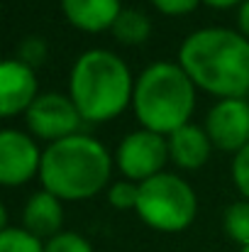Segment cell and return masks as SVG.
<instances>
[{"mask_svg": "<svg viewBox=\"0 0 249 252\" xmlns=\"http://www.w3.org/2000/svg\"><path fill=\"white\" fill-rule=\"evenodd\" d=\"M42 155L34 137L5 127L0 132V184L15 189L34 179L42 169Z\"/></svg>", "mask_w": 249, "mask_h": 252, "instance_id": "obj_9", "label": "cell"}, {"mask_svg": "<svg viewBox=\"0 0 249 252\" xmlns=\"http://www.w3.org/2000/svg\"><path fill=\"white\" fill-rule=\"evenodd\" d=\"M25 118L29 132L39 140H47L49 145L79 135V125L83 120L74 100L64 93H39Z\"/></svg>", "mask_w": 249, "mask_h": 252, "instance_id": "obj_7", "label": "cell"}, {"mask_svg": "<svg viewBox=\"0 0 249 252\" xmlns=\"http://www.w3.org/2000/svg\"><path fill=\"white\" fill-rule=\"evenodd\" d=\"M135 211L144 225L159 233H181L195 220L198 196L186 179L162 171L139 184V201Z\"/></svg>", "mask_w": 249, "mask_h": 252, "instance_id": "obj_5", "label": "cell"}, {"mask_svg": "<svg viewBox=\"0 0 249 252\" xmlns=\"http://www.w3.org/2000/svg\"><path fill=\"white\" fill-rule=\"evenodd\" d=\"M135 81L125 59L110 49H88L69 74V98L85 123H108L132 105Z\"/></svg>", "mask_w": 249, "mask_h": 252, "instance_id": "obj_2", "label": "cell"}, {"mask_svg": "<svg viewBox=\"0 0 249 252\" xmlns=\"http://www.w3.org/2000/svg\"><path fill=\"white\" fill-rule=\"evenodd\" d=\"M178 64L195 88L225 98L249 93V39L227 27H205L191 32L181 49Z\"/></svg>", "mask_w": 249, "mask_h": 252, "instance_id": "obj_1", "label": "cell"}, {"mask_svg": "<svg viewBox=\"0 0 249 252\" xmlns=\"http://www.w3.org/2000/svg\"><path fill=\"white\" fill-rule=\"evenodd\" d=\"M237 25H240V34L249 39V0H245L237 10Z\"/></svg>", "mask_w": 249, "mask_h": 252, "instance_id": "obj_22", "label": "cell"}, {"mask_svg": "<svg viewBox=\"0 0 249 252\" xmlns=\"http://www.w3.org/2000/svg\"><path fill=\"white\" fill-rule=\"evenodd\" d=\"M168 159H171L168 140L164 135L144 130V127L125 135L122 142L117 145V155H115V164L122 171V176L135 184H142V181L162 174Z\"/></svg>", "mask_w": 249, "mask_h": 252, "instance_id": "obj_6", "label": "cell"}, {"mask_svg": "<svg viewBox=\"0 0 249 252\" xmlns=\"http://www.w3.org/2000/svg\"><path fill=\"white\" fill-rule=\"evenodd\" d=\"M195 86L176 62H154L135 81L132 110L144 130L168 137L191 123Z\"/></svg>", "mask_w": 249, "mask_h": 252, "instance_id": "obj_4", "label": "cell"}, {"mask_svg": "<svg viewBox=\"0 0 249 252\" xmlns=\"http://www.w3.org/2000/svg\"><path fill=\"white\" fill-rule=\"evenodd\" d=\"M44 252H93V245L79 233L61 230L59 235L44 243Z\"/></svg>", "mask_w": 249, "mask_h": 252, "instance_id": "obj_18", "label": "cell"}, {"mask_svg": "<svg viewBox=\"0 0 249 252\" xmlns=\"http://www.w3.org/2000/svg\"><path fill=\"white\" fill-rule=\"evenodd\" d=\"M205 5L215 7V10H227V7H235V5H242L245 0H203Z\"/></svg>", "mask_w": 249, "mask_h": 252, "instance_id": "obj_23", "label": "cell"}, {"mask_svg": "<svg viewBox=\"0 0 249 252\" xmlns=\"http://www.w3.org/2000/svg\"><path fill=\"white\" fill-rule=\"evenodd\" d=\"M108 201H110V206L117 208V211H132V208H137L139 184H135V181H130V179H122V181L110 184V189H108Z\"/></svg>", "mask_w": 249, "mask_h": 252, "instance_id": "obj_17", "label": "cell"}, {"mask_svg": "<svg viewBox=\"0 0 249 252\" xmlns=\"http://www.w3.org/2000/svg\"><path fill=\"white\" fill-rule=\"evenodd\" d=\"M162 15H168V17H181V15H188L193 12L203 0H149Z\"/></svg>", "mask_w": 249, "mask_h": 252, "instance_id": "obj_21", "label": "cell"}, {"mask_svg": "<svg viewBox=\"0 0 249 252\" xmlns=\"http://www.w3.org/2000/svg\"><path fill=\"white\" fill-rule=\"evenodd\" d=\"M17 59L37 71V69L47 62V42H44L42 37H27V39L17 47Z\"/></svg>", "mask_w": 249, "mask_h": 252, "instance_id": "obj_19", "label": "cell"}, {"mask_svg": "<svg viewBox=\"0 0 249 252\" xmlns=\"http://www.w3.org/2000/svg\"><path fill=\"white\" fill-rule=\"evenodd\" d=\"M64 225V208H61V198H56L54 193H49L47 189L34 191L22 211V228L27 233H32L39 240H52L54 235L61 233Z\"/></svg>", "mask_w": 249, "mask_h": 252, "instance_id": "obj_11", "label": "cell"}, {"mask_svg": "<svg viewBox=\"0 0 249 252\" xmlns=\"http://www.w3.org/2000/svg\"><path fill=\"white\" fill-rule=\"evenodd\" d=\"M110 174L112 159L108 150L98 140L81 132L52 142L42 155V186L61 201L93 198L108 186Z\"/></svg>", "mask_w": 249, "mask_h": 252, "instance_id": "obj_3", "label": "cell"}, {"mask_svg": "<svg viewBox=\"0 0 249 252\" xmlns=\"http://www.w3.org/2000/svg\"><path fill=\"white\" fill-rule=\"evenodd\" d=\"M64 17L81 32L95 34L112 30L115 20L122 12L120 0H61Z\"/></svg>", "mask_w": 249, "mask_h": 252, "instance_id": "obj_12", "label": "cell"}, {"mask_svg": "<svg viewBox=\"0 0 249 252\" xmlns=\"http://www.w3.org/2000/svg\"><path fill=\"white\" fill-rule=\"evenodd\" d=\"M222 228H225V235L232 243L247 248L249 245V201L242 198V201H235V203H230L225 208Z\"/></svg>", "mask_w": 249, "mask_h": 252, "instance_id": "obj_15", "label": "cell"}, {"mask_svg": "<svg viewBox=\"0 0 249 252\" xmlns=\"http://www.w3.org/2000/svg\"><path fill=\"white\" fill-rule=\"evenodd\" d=\"M0 252H44V243L25 228L0 230Z\"/></svg>", "mask_w": 249, "mask_h": 252, "instance_id": "obj_16", "label": "cell"}, {"mask_svg": "<svg viewBox=\"0 0 249 252\" xmlns=\"http://www.w3.org/2000/svg\"><path fill=\"white\" fill-rule=\"evenodd\" d=\"M168 157L176 167L195 171V169L205 167V162L210 159L213 152V142L205 132V127L198 125H183L176 132H171L168 137Z\"/></svg>", "mask_w": 249, "mask_h": 252, "instance_id": "obj_13", "label": "cell"}, {"mask_svg": "<svg viewBox=\"0 0 249 252\" xmlns=\"http://www.w3.org/2000/svg\"><path fill=\"white\" fill-rule=\"evenodd\" d=\"M242 252H249V245H247V248H242Z\"/></svg>", "mask_w": 249, "mask_h": 252, "instance_id": "obj_24", "label": "cell"}, {"mask_svg": "<svg viewBox=\"0 0 249 252\" xmlns=\"http://www.w3.org/2000/svg\"><path fill=\"white\" fill-rule=\"evenodd\" d=\"M232 181H235L237 191L242 193V198L249 201V145L235 155V162H232Z\"/></svg>", "mask_w": 249, "mask_h": 252, "instance_id": "obj_20", "label": "cell"}, {"mask_svg": "<svg viewBox=\"0 0 249 252\" xmlns=\"http://www.w3.org/2000/svg\"><path fill=\"white\" fill-rule=\"evenodd\" d=\"M37 98H39V86H37L34 69L22 64L20 59H5L0 64V113L2 118L27 113Z\"/></svg>", "mask_w": 249, "mask_h": 252, "instance_id": "obj_10", "label": "cell"}, {"mask_svg": "<svg viewBox=\"0 0 249 252\" xmlns=\"http://www.w3.org/2000/svg\"><path fill=\"white\" fill-rule=\"evenodd\" d=\"M203 127L215 150L237 155L249 145V103L245 98L218 100L208 110Z\"/></svg>", "mask_w": 249, "mask_h": 252, "instance_id": "obj_8", "label": "cell"}, {"mask_svg": "<svg viewBox=\"0 0 249 252\" xmlns=\"http://www.w3.org/2000/svg\"><path fill=\"white\" fill-rule=\"evenodd\" d=\"M112 37L125 44V47H139L149 39L152 34V20L142 12V10H132V7H122L120 17L112 25Z\"/></svg>", "mask_w": 249, "mask_h": 252, "instance_id": "obj_14", "label": "cell"}]
</instances>
